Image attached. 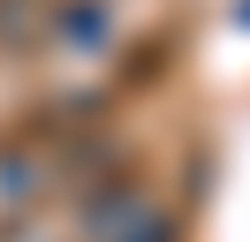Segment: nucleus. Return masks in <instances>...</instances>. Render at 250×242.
<instances>
[{
  "label": "nucleus",
  "mask_w": 250,
  "mask_h": 242,
  "mask_svg": "<svg viewBox=\"0 0 250 242\" xmlns=\"http://www.w3.org/2000/svg\"><path fill=\"white\" fill-rule=\"evenodd\" d=\"M137 212H144V197L129 189V182H114V189H99V197H91V212H83V235H91V242H122V227L137 220Z\"/></svg>",
  "instance_id": "obj_1"
},
{
  "label": "nucleus",
  "mask_w": 250,
  "mask_h": 242,
  "mask_svg": "<svg viewBox=\"0 0 250 242\" xmlns=\"http://www.w3.org/2000/svg\"><path fill=\"white\" fill-rule=\"evenodd\" d=\"M0 197H16V204L38 197V166L31 159H0Z\"/></svg>",
  "instance_id": "obj_2"
},
{
  "label": "nucleus",
  "mask_w": 250,
  "mask_h": 242,
  "mask_svg": "<svg viewBox=\"0 0 250 242\" xmlns=\"http://www.w3.org/2000/svg\"><path fill=\"white\" fill-rule=\"evenodd\" d=\"M122 242H174V220L167 212H137V220L122 227Z\"/></svg>",
  "instance_id": "obj_3"
},
{
  "label": "nucleus",
  "mask_w": 250,
  "mask_h": 242,
  "mask_svg": "<svg viewBox=\"0 0 250 242\" xmlns=\"http://www.w3.org/2000/svg\"><path fill=\"white\" fill-rule=\"evenodd\" d=\"M61 30H76V38H99V8H76V15H61Z\"/></svg>",
  "instance_id": "obj_4"
},
{
  "label": "nucleus",
  "mask_w": 250,
  "mask_h": 242,
  "mask_svg": "<svg viewBox=\"0 0 250 242\" xmlns=\"http://www.w3.org/2000/svg\"><path fill=\"white\" fill-rule=\"evenodd\" d=\"M0 242H53V235H38V227H0Z\"/></svg>",
  "instance_id": "obj_5"
}]
</instances>
